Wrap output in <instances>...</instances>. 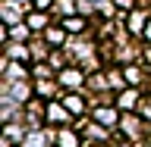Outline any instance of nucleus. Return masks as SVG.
Segmentation results:
<instances>
[{"instance_id":"f257e3e1","label":"nucleus","mask_w":151,"mask_h":147,"mask_svg":"<svg viewBox=\"0 0 151 147\" xmlns=\"http://www.w3.org/2000/svg\"><path fill=\"white\" fill-rule=\"evenodd\" d=\"M35 3H38V6H47V3H50V0H35Z\"/></svg>"}]
</instances>
